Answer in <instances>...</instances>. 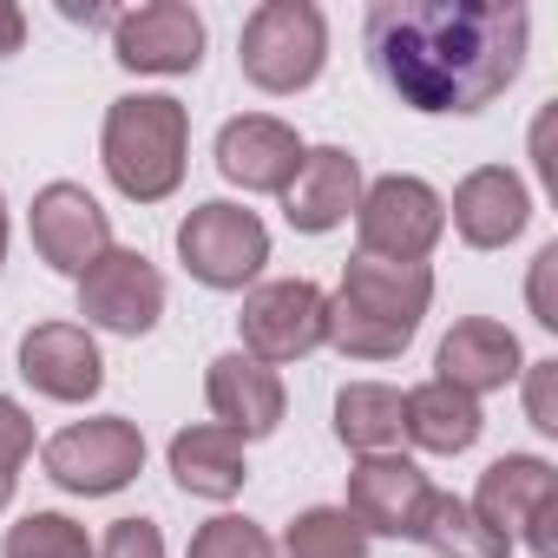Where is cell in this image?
Here are the masks:
<instances>
[{
    "instance_id": "obj_1",
    "label": "cell",
    "mask_w": 558,
    "mask_h": 558,
    "mask_svg": "<svg viewBox=\"0 0 558 558\" xmlns=\"http://www.w3.org/2000/svg\"><path fill=\"white\" fill-rule=\"evenodd\" d=\"M375 80L414 112H486L519 73L532 14L519 0H375L368 21Z\"/></svg>"
},
{
    "instance_id": "obj_5",
    "label": "cell",
    "mask_w": 558,
    "mask_h": 558,
    "mask_svg": "<svg viewBox=\"0 0 558 558\" xmlns=\"http://www.w3.org/2000/svg\"><path fill=\"white\" fill-rule=\"evenodd\" d=\"M447 230V197L427 184V178H375L362 184V204H355V256H375V263H427V250L440 243Z\"/></svg>"
},
{
    "instance_id": "obj_15",
    "label": "cell",
    "mask_w": 558,
    "mask_h": 558,
    "mask_svg": "<svg viewBox=\"0 0 558 558\" xmlns=\"http://www.w3.org/2000/svg\"><path fill=\"white\" fill-rule=\"evenodd\" d=\"M303 151L310 145L296 138V125L269 119V112H243V119H230L217 132V171L236 191H276V197H283L296 165H303Z\"/></svg>"
},
{
    "instance_id": "obj_16",
    "label": "cell",
    "mask_w": 558,
    "mask_h": 558,
    "mask_svg": "<svg viewBox=\"0 0 558 558\" xmlns=\"http://www.w3.org/2000/svg\"><path fill=\"white\" fill-rule=\"evenodd\" d=\"M204 401H210L217 427H230L243 447L263 440V434H276V427H283V408H290L283 375L263 368V362H250L243 349H230V355L210 362V375H204Z\"/></svg>"
},
{
    "instance_id": "obj_7",
    "label": "cell",
    "mask_w": 558,
    "mask_h": 558,
    "mask_svg": "<svg viewBox=\"0 0 558 558\" xmlns=\"http://www.w3.org/2000/svg\"><path fill=\"white\" fill-rule=\"evenodd\" d=\"M40 466H47L53 486L80 493V499H106V493H125L145 473V434L125 414L73 421L40 447Z\"/></svg>"
},
{
    "instance_id": "obj_23",
    "label": "cell",
    "mask_w": 558,
    "mask_h": 558,
    "mask_svg": "<svg viewBox=\"0 0 558 558\" xmlns=\"http://www.w3.org/2000/svg\"><path fill=\"white\" fill-rule=\"evenodd\" d=\"M414 538H421L434 558H512V545H506L466 499H453V493H427Z\"/></svg>"
},
{
    "instance_id": "obj_10",
    "label": "cell",
    "mask_w": 558,
    "mask_h": 558,
    "mask_svg": "<svg viewBox=\"0 0 558 558\" xmlns=\"http://www.w3.org/2000/svg\"><path fill=\"white\" fill-rule=\"evenodd\" d=\"M80 316L86 329H106V336H151L158 316H165V276L145 250H106L86 276H80Z\"/></svg>"
},
{
    "instance_id": "obj_14",
    "label": "cell",
    "mask_w": 558,
    "mask_h": 558,
    "mask_svg": "<svg viewBox=\"0 0 558 558\" xmlns=\"http://www.w3.org/2000/svg\"><path fill=\"white\" fill-rule=\"evenodd\" d=\"M427 473L414 466V460H401V453H368V460H355L349 466V519L375 538H414V525H421V506H427Z\"/></svg>"
},
{
    "instance_id": "obj_20",
    "label": "cell",
    "mask_w": 558,
    "mask_h": 558,
    "mask_svg": "<svg viewBox=\"0 0 558 558\" xmlns=\"http://www.w3.org/2000/svg\"><path fill=\"white\" fill-rule=\"evenodd\" d=\"M171 480L191 499H236L243 480H250L243 440L230 427H217V421H197V427L171 434Z\"/></svg>"
},
{
    "instance_id": "obj_25",
    "label": "cell",
    "mask_w": 558,
    "mask_h": 558,
    "mask_svg": "<svg viewBox=\"0 0 558 558\" xmlns=\"http://www.w3.org/2000/svg\"><path fill=\"white\" fill-rule=\"evenodd\" d=\"M0 558H93V538L66 512H27L21 525H8Z\"/></svg>"
},
{
    "instance_id": "obj_32",
    "label": "cell",
    "mask_w": 558,
    "mask_h": 558,
    "mask_svg": "<svg viewBox=\"0 0 558 558\" xmlns=\"http://www.w3.org/2000/svg\"><path fill=\"white\" fill-rule=\"evenodd\" d=\"M0 263H8V197H0Z\"/></svg>"
},
{
    "instance_id": "obj_17",
    "label": "cell",
    "mask_w": 558,
    "mask_h": 558,
    "mask_svg": "<svg viewBox=\"0 0 558 558\" xmlns=\"http://www.w3.org/2000/svg\"><path fill=\"white\" fill-rule=\"evenodd\" d=\"M355 204H362V158L342 151V145L303 151V165H296V178H290V191H283L290 230L329 236V230H342V223L355 217Z\"/></svg>"
},
{
    "instance_id": "obj_29",
    "label": "cell",
    "mask_w": 558,
    "mask_h": 558,
    "mask_svg": "<svg viewBox=\"0 0 558 558\" xmlns=\"http://www.w3.org/2000/svg\"><path fill=\"white\" fill-rule=\"evenodd\" d=\"M525 414L538 434H558V362H525Z\"/></svg>"
},
{
    "instance_id": "obj_31",
    "label": "cell",
    "mask_w": 558,
    "mask_h": 558,
    "mask_svg": "<svg viewBox=\"0 0 558 558\" xmlns=\"http://www.w3.org/2000/svg\"><path fill=\"white\" fill-rule=\"evenodd\" d=\"M27 47V14L14 8V0H0V60Z\"/></svg>"
},
{
    "instance_id": "obj_12",
    "label": "cell",
    "mask_w": 558,
    "mask_h": 558,
    "mask_svg": "<svg viewBox=\"0 0 558 558\" xmlns=\"http://www.w3.org/2000/svg\"><path fill=\"white\" fill-rule=\"evenodd\" d=\"M112 60L125 73H158V80L197 73L204 66V14L191 0H151L138 14H119L112 21Z\"/></svg>"
},
{
    "instance_id": "obj_21",
    "label": "cell",
    "mask_w": 558,
    "mask_h": 558,
    "mask_svg": "<svg viewBox=\"0 0 558 558\" xmlns=\"http://www.w3.org/2000/svg\"><path fill=\"white\" fill-rule=\"evenodd\" d=\"M480 401L447 388V381H421L401 395V434L421 447V453H466L480 440Z\"/></svg>"
},
{
    "instance_id": "obj_22",
    "label": "cell",
    "mask_w": 558,
    "mask_h": 558,
    "mask_svg": "<svg viewBox=\"0 0 558 558\" xmlns=\"http://www.w3.org/2000/svg\"><path fill=\"white\" fill-rule=\"evenodd\" d=\"M336 440L349 453H395L408 434H401V388L388 381H349L336 395Z\"/></svg>"
},
{
    "instance_id": "obj_30",
    "label": "cell",
    "mask_w": 558,
    "mask_h": 558,
    "mask_svg": "<svg viewBox=\"0 0 558 558\" xmlns=\"http://www.w3.org/2000/svg\"><path fill=\"white\" fill-rule=\"evenodd\" d=\"M551 276H558V243H545V250L532 256V310H538V323H545V329H558V303H551Z\"/></svg>"
},
{
    "instance_id": "obj_2",
    "label": "cell",
    "mask_w": 558,
    "mask_h": 558,
    "mask_svg": "<svg viewBox=\"0 0 558 558\" xmlns=\"http://www.w3.org/2000/svg\"><path fill=\"white\" fill-rule=\"evenodd\" d=\"M427 303H434V269L427 263L349 256L342 290L329 296V342L349 362H395L414 342Z\"/></svg>"
},
{
    "instance_id": "obj_28",
    "label": "cell",
    "mask_w": 558,
    "mask_h": 558,
    "mask_svg": "<svg viewBox=\"0 0 558 558\" xmlns=\"http://www.w3.org/2000/svg\"><path fill=\"white\" fill-rule=\"evenodd\" d=\"M93 558H165V532L151 519H112L106 538L93 545Z\"/></svg>"
},
{
    "instance_id": "obj_4",
    "label": "cell",
    "mask_w": 558,
    "mask_h": 558,
    "mask_svg": "<svg viewBox=\"0 0 558 558\" xmlns=\"http://www.w3.org/2000/svg\"><path fill=\"white\" fill-rule=\"evenodd\" d=\"M236 66L256 93H303L323 80L329 66V21L310 0H263V8L243 21L236 40Z\"/></svg>"
},
{
    "instance_id": "obj_18",
    "label": "cell",
    "mask_w": 558,
    "mask_h": 558,
    "mask_svg": "<svg viewBox=\"0 0 558 558\" xmlns=\"http://www.w3.org/2000/svg\"><path fill=\"white\" fill-rule=\"evenodd\" d=\"M434 368H440L434 381H447V388H460V395L480 401V395H499L506 381H519L525 355H519V336H512L506 323H493V316H466V323L447 329Z\"/></svg>"
},
{
    "instance_id": "obj_8",
    "label": "cell",
    "mask_w": 558,
    "mask_h": 558,
    "mask_svg": "<svg viewBox=\"0 0 558 558\" xmlns=\"http://www.w3.org/2000/svg\"><path fill=\"white\" fill-rule=\"evenodd\" d=\"M236 336L243 355L263 368L303 362L329 342V296L310 283V276H283V283H256L236 310Z\"/></svg>"
},
{
    "instance_id": "obj_24",
    "label": "cell",
    "mask_w": 558,
    "mask_h": 558,
    "mask_svg": "<svg viewBox=\"0 0 558 558\" xmlns=\"http://www.w3.org/2000/svg\"><path fill=\"white\" fill-rule=\"evenodd\" d=\"M283 558H368V532L342 506H310L283 525Z\"/></svg>"
},
{
    "instance_id": "obj_9",
    "label": "cell",
    "mask_w": 558,
    "mask_h": 558,
    "mask_svg": "<svg viewBox=\"0 0 558 558\" xmlns=\"http://www.w3.org/2000/svg\"><path fill=\"white\" fill-rule=\"evenodd\" d=\"M178 263L197 276L204 290H250L269 263V230L256 210L210 197L178 223Z\"/></svg>"
},
{
    "instance_id": "obj_19",
    "label": "cell",
    "mask_w": 558,
    "mask_h": 558,
    "mask_svg": "<svg viewBox=\"0 0 558 558\" xmlns=\"http://www.w3.org/2000/svg\"><path fill=\"white\" fill-rule=\"evenodd\" d=\"M447 210H453L460 243H473V250H506V243L532 223L525 178H519V171H506V165H480V171H466Z\"/></svg>"
},
{
    "instance_id": "obj_13",
    "label": "cell",
    "mask_w": 558,
    "mask_h": 558,
    "mask_svg": "<svg viewBox=\"0 0 558 558\" xmlns=\"http://www.w3.org/2000/svg\"><path fill=\"white\" fill-rule=\"evenodd\" d=\"M21 375L47 401H93L106 388V355L86 323H34L21 336Z\"/></svg>"
},
{
    "instance_id": "obj_3",
    "label": "cell",
    "mask_w": 558,
    "mask_h": 558,
    "mask_svg": "<svg viewBox=\"0 0 558 558\" xmlns=\"http://www.w3.org/2000/svg\"><path fill=\"white\" fill-rule=\"evenodd\" d=\"M99 165L119 197L132 204H165L184 184L191 165V112L171 93H125L106 112L99 132Z\"/></svg>"
},
{
    "instance_id": "obj_6",
    "label": "cell",
    "mask_w": 558,
    "mask_h": 558,
    "mask_svg": "<svg viewBox=\"0 0 558 558\" xmlns=\"http://www.w3.org/2000/svg\"><path fill=\"white\" fill-rule=\"evenodd\" d=\"M506 545L525 538L532 558H558V466L538 453H499L466 499Z\"/></svg>"
},
{
    "instance_id": "obj_11",
    "label": "cell",
    "mask_w": 558,
    "mask_h": 558,
    "mask_svg": "<svg viewBox=\"0 0 558 558\" xmlns=\"http://www.w3.org/2000/svg\"><path fill=\"white\" fill-rule=\"evenodd\" d=\"M27 230H34V250L47 269L60 276H86L106 250H112V217L106 204L86 191V184H47L34 191V210H27Z\"/></svg>"
},
{
    "instance_id": "obj_27",
    "label": "cell",
    "mask_w": 558,
    "mask_h": 558,
    "mask_svg": "<svg viewBox=\"0 0 558 558\" xmlns=\"http://www.w3.org/2000/svg\"><path fill=\"white\" fill-rule=\"evenodd\" d=\"M27 453H34V414L14 395H0V512L14 506V486H21Z\"/></svg>"
},
{
    "instance_id": "obj_26",
    "label": "cell",
    "mask_w": 558,
    "mask_h": 558,
    "mask_svg": "<svg viewBox=\"0 0 558 558\" xmlns=\"http://www.w3.org/2000/svg\"><path fill=\"white\" fill-rule=\"evenodd\" d=\"M184 558H276V545H269V532H263L256 519L217 512L210 525L191 532V551H184Z\"/></svg>"
}]
</instances>
